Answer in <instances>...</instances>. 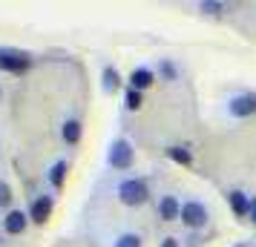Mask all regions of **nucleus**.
<instances>
[{
	"label": "nucleus",
	"instance_id": "6",
	"mask_svg": "<svg viewBox=\"0 0 256 247\" xmlns=\"http://www.w3.org/2000/svg\"><path fill=\"white\" fill-rule=\"evenodd\" d=\"M233 118H248L256 112V95H236L230 104H228Z\"/></svg>",
	"mask_w": 256,
	"mask_h": 247
},
{
	"label": "nucleus",
	"instance_id": "12",
	"mask_svg": "<svg viewBox=\"0 0 256 247\" xmlns=\"http://www.w3.org/2000/svg\"><path fill=\"white\" fill-rule=\"evenodd\" d=\"M64 178H66V161H55L52 170H49V184L55 190H60L64 187Z\"/></svg>",
	"mask_w": 256,
	"mask_h": 247
},
{
	"label": "nucleus",
	"instance_id": "3",
	"mask_svg": "<svg viewBox=\"0 0 256 247\" xmlns=\"http://www.w3.org/2000/svg\"><path fill=\"white\" fill-rule=\"evenodd\" d=\"M29 55L24 52H14V49H0V69L3 72H12V75H24L29 69Z\"/></svg>",
	"mask_w": 256,
	"mask_h": 247
},
{
	"label": "nucleus",
	"instance_id": "5",
	"mask_svg": "<svg viewBox=\"0 0 256 247\" xmlns=\"http://www.w3.org/2000/svg\"><path fill=\"white\" fill-rule=\"evenodd\" d=\"M52 207H55L52 196H38V199L32 201V207H29V222L44 224L49 216H52Z\"/></svg>",
	"mask_w": 256,
	"mask_h": 247
},
{
	"label": "nucleus",
	"instance_id": "8",
	"mask_svg": "<svg viewBox=\"0 0 256 247\" xmlns=\"http://www.w3.org/2000/svg\"><path fill=\"white\" fill-rule=\"evenodd\" d=\"M158 219L162 222H178L182 219V204H178L176 196H164L158 201Z\"/></svg>",
	"mask_w": 256,
	"mask_h": 247
},
{
	"label": "nucleus",
	"instance_id": "14",
	"mask_svg": "<svg viewBox=\"0 0 256 247\" xmlns=\"http://www.w3.org/2000/svg\"><path fill=\"white\" fill-rule=\"evenodd\" d=\"M118 83H121V78H118V72L112 69V66H106L104 69V92H116Z\"/></svg>",
	"mask_w": 256,
	"mask_h": 247
},
{
	"label": "nucleus",
	"instance_id": "16",
	"mask_svg": "<svg viewBox=\"0 0 256 247\" xmlns=\"http://www.w3.org/2000/svg\"><path fill=\"white\" fill-rule=\"evenodd\" d=\"M124 104H127V109H138V106H141V92L130 86L127 95H124Z\"/></svg>",
	"mask_w": 256,
	"mask_h": 247
},
{
	"label": "nucleus",
	"instance_id": "9",
	"mask_svg": "<svg viewBox=\"0 0 256 247\" xmlns=\"http://www.w3.org/2000/svg\"><path fill=\"white\" fill-rule=\"evenodd\" d=\"M228 204H230V210L239 216V219H244L248 213H250V196H244L242 190H233L230 196H228Z\"/></svg>",
	"mask_w": 256,
	"mask_h": 247
},
{
	"label": "nucleus",
	"instance_id": "19",
	"mask_svg": "<svg viewBox=\"0 0 256 247\" xmlns=\"http://www.w3.org/2000/svg\"><path fill=\"white\" fill-rule=\"evenodd\" d=\"M158 69H162V75L167 78V81H176V66L170 63V60H164V63L158 66Z\"/></svg>",
	"mask_w": 256,
	"mask_h": 247
},
{
	"label": "nucleus",
	"instance_id": "22",
	"mask_svg": "<svg viewBox=\"0 0 256 247\" xmlns=\"http://www.w3.org/2000/svg\"><path fill=\"white\" fill-rule=\"evenodd\" d=\"M233 247H248V245H244V242H239V245H233Z\"/></svg>",
	"mask_w": 256,
	"mask_h": 247
},
{
	"label": "nucleus",
	"instance_id": "20",
	"mask_svg": "<svg viewBox=\"0 0 256 247\" xmlns=\"http://www.w3.org/2000/svg\"><path fill=\"white\" fill-rule=\"evenodd\" d=\"M248 216H250V222L256 224V199H250V213H248Z\"/></svg>",
	"mask_w": 256,
	"mask_h": 247
},
{
	"label": "nucleus",
	"instance_id": "21",
	"mask_svg": "<svg viewBox=\"0 0 256 247\" xmlns=\"http://www.w3.org/2000/svg\"><path fill=\"white\" fill-rule=\"evenodd\" d=\"M162 247H178V239H164Z\"/></svg>",
	"mask_w": 256,
	"mask_h": 247
},
{
	"label": "nucleus",
	"instance_id": "2",
	"mask_svg": "<svg viewBox=\"0 0 256 247\" xmlns=\"http://www.w3.org/2000/svg\"><path fill=\"white\" fill-rule=\"evenodd\" d=\"M106 164L112 170H130L132 167V147L127 138H116L110 144V153H106Z\"/></svg>",
	"mask_w": 256,
	"mask_h": 247
},
{
	"label": "nucleus",
	"instance_id": "15",
	"mask_svg": "<svg viewBox=\"0 0 256 247\" xmlns=\"http://www.w3.org/2000/svg\"><path fill=\"white\" fill-rule=\"evenodd\" d=\"M198 9H202V12H208V14H222V12H224V3H219V0H202V3H198Z\"/></svg>",
	"mask_w": 256,
	"mask_h": 247
},
{
	"label": "nucleus",
	"instance_id": "18",
	"mask_svg": "<svg viewBox=\"0 0 256 247\" xmlns=\"http://www.w3.org/2000/svg\"><path fill=\"white\" fill-rule=\"evenodd\" d=\"M6 204H12V190L6 181H0V207H6Z\"/></svg>",
	"mask_w": 256,
	"mask_h": 247
},
{
	"label": "nucleus",
	"instance_id": "10",
	"mask_svg": "<svg viewBox=\"0 0 256 247\" xmlns=\"http://www.w3.org/2000/svg\"><path fill=\"white\" fill-rule=\"evenodd\" d=\"M152 83V72L150 69H144V66H138V69H132V75H130V86H132V89H147V86H150Z\"/></svg>",
	"mask_w": 256,
	"mask_h": 247
},
{
	"label": "nucleus",
	"instance_id": "1",
	"mask_svg": "<svg viewBox=\"0 0 256 247\" xmlns=\"http://www.w3.org/2000/svg\"><path fill=\"white\" fill-rule=\"evenodd\" d=\"M118 199L124 201L127 207H141L144 201L150 199V190H147V184H144L141 178H127V181H121V187H118Z\"/></svg>",
	"mask_w": 256,
	"mask_h": 247
},
{
	"label": "nucleus",
	"instance_id": "17",
	"mask_svg": "<svg viewBox=\"0 0 256 247\" xmlns=\"http://www.w3.org/2000/svg\"><path fill=\"white\" fill-rule=\"evenodd\" d=\"M116 247H141V239L136 233H124V236H118Z\"/></svg>",
	"mask_w": 256,
	"mask_h": 247
},
{
	"label": "nucleus",
	"instance_id": "11",
	"mask_svg": "<svg viewBox=\"0 0 256 247\" xmlns=\"http://www.w3.org/2000/svg\"><path fill=\"white\" fill-rule=\"evenodd\" d=\"M64 141L66 144H78L81 141V132H84V127H81V121H75V118H70L66 124H64Z\"/></svg>",
	"mask_w": 256,
	"mask_h": 247
},
{
	"label": "nucleus",
	"instance_id": "7",
	"mask_svg": "<svg viewBox=\"0 0 256 247\" xmlns=\"http://www.w3.org/2000/svg\"><path fill=\"white\" fill-rule=\"evenodd\" d=\"M26 224H29V213L24 210H9V216L3 219V230L9 236H20L26 230Z\"/></svg>",
	"mask_w": 256,
	"mask_h": 247
},
{
	"label": "nucleus",
	"instance_id": "13",
	"mask_svg": "<svg viewBox=\"0 0 256 247\" xmlns=\"http://www.w3.org/2000/svg\"><path fill=\"white\" fill-rule=\"evenodd\" d=\"M167 158L170 161H176V164H193V155H190V150H184V147H167Z\"/></svg>",
	"mask_w": 256,
	"mask_h": 247
},
{
	"label": "nucleus",
	"instance_id": "4",
	"mask_svg": "<svg viewBox=\"0 0 256 247\" xmlns=\"http://www.w3.org/2000/svg\"><path fill=\"white\" fill-rule=\"evenodd\" d=\"M182 222H184L190 230L204 227V224H208V207L198 204V201H187V204H182Z\"/></svg>",
	"mask_w": 256,
	"mask_h": 247
}]
</instances>
